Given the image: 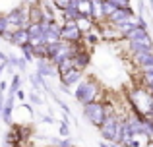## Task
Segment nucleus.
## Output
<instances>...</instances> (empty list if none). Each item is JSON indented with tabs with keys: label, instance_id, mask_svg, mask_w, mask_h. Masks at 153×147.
I'll return each mask as SVG.
<instances>
[{
	"label": "nucleus",
	"instance_id": "16",
	"mask_svg": "<svg viewBox=\"0 0 153 147\" xmlns=\"http://www.w3.org/2000/svg\"><path fill=\"white\" fill-rule=\"evenodd\" d=\"M23 2L31 8V6H39V4H41V0H23Z\"/></svg>",
	"mask_w": 153,
	"mask_h": 147
},
{
	"label": "nucleus",
	"instance_id": "2",
	"mask_svg": "<svg viewBox=\"0 0 153 147\" xmlns=\"http://www.w3.org/2000/svg\"><path fill=\"white\" fill-rule=\"evenodd\" d=\"M97 93H99L97 83H95L93 79H87V81H82L78 85V89H76V99L85 106V105H89V103L97 101Z\"/></svg>",
	"mask_w": 153,
	"mask_h": 147
},
{
	"label": "nucleus",
	"instance_id": "10",
	"mask_svg": "<svg viewBox=\"0 0 153 147\" xmlns=\"http://www.w3.org/2000/svg\"><path fill=\"white\" fill-rule=\"evenodd\" d=\"M101 35H103L105 39H108V41H118V39H122V37H124L122 31H120L118 27L114 25V23H112V27H105Z\"/></svg>",
	"mask_w": 153,
	"mask_h": 147
},
{
	"label": "nucleus",
	"instance_id": "5",
	"mask_svg": "<svg viewBox=\"0 0 153 147\" xmlns=\"http://www.w3.org/2000/svg\"><path fill=\"white\" fill-rule=\"evenodd\" d=\"M134 60L140 64V68L153 66V50H142V52H134Z\"/></svg>",
	"mask_w": 153,
	"mask_h": 147
},
{
	"label": "nucleus",
	"instance_id": "1",
	"mask_svg": "<svg viewBox=\"0 0 153 147\" xmlns=\"http://www.w3.org/2000/svg\"><path fill=\"white\" fill-rule=\"evenodd\" d=\"M83 112H85V116L89 118V122L93 126H101L105 124V120H107V114H108V106L105 105V103H99V101H93L89 103V105L83 106Z\"/></svg>",
	"mask_w": 153,
	"mask_h": 147
},
{
	"label": "nucleus",
	"instance_id": "3",
	"mask_svg": "<svg viewBox=\"0 0 153 147\" xmlns=\"http://www.w3.org/2000/svg\"><path fill=\"white\" fill-rule=\"evenodd\" d=\"M60 39L66 43H82L83 35L82 31L78 29V25H76L74 19H66V21L62 23V33H60Z\"/></svg>",
	"mask_w": 153,
	"mask_h": 147
},
{
	"label": "nucleus",
	"instance_id": "15",
	"mask_svg": "<svg viewBox=\"0 0 153 147\" xmlns=\"http://www.w3.org/2000/svg\"><path fill=\"white\" fill-rule=\"evenodd\" d=\"M70 2H72V0H54V4L60 8V10H66V8L70 6Z\"/></svg>",
	"mask_w": 153,
	"mask_h": 147
},
{
	"label": "nucleus",
	"instance_id": "17",
	"mask_svg": "<svg viewBox=\"0 0 153 147\" xmlns=\"http://www.w3.org/2000/svg\"><path fill=\"white\" fill-rule=\"evenodd\" d=\"M0 18H2V16H0Z\"/></svg>",
	"mask_w": 153,
	"mask_h": 147
},
{
	"label": "nucleus",
	"instance_id": "11",
	"mask_svg": "<svg viewBox=\"0 0 153 147\" xmlns=\"http://www.w3.org/2000/svg\"><path fill=\"white\" fill-rule=\"evenodd\" d=\"M43 8L41 6H31L29 8V21L31 23H41L43 21Z\"/></svg>",
	"mask_w": 153,
	"mask_h": 147
},
{
	"label": "nucleus",
	"instance_id": "6",
	"mask_svg": "<svg viewBox=\"0 0 153 147\" xmlns=\"http://www.w3.org/2000/svg\"><path fill=\"white\" fill-rule=\"evenodd\" d=\"M72 58H74V68H78V70H83L87 64H89V54H87V50L82 49V47L78 49V52H76Z\"/></svg>",
	"mask_w": 153,
	"mask_h": 147
},
{
	"label": "nucleus",
	"instance_id": "14",
	"mask_svg": "<svg viewBox=\"0 0 153 147\" xmlns=\"http://www.w3.org/2000/svg\"><path fill=\"white\" fill-rule=\"evenodd\" d=\"M108 2H111L112 6L120 8V10H128V8H130V0H108Z\"/></svg>",
	"mask_w": 153,
	"mask_h": 147
},
{
	"label": "nucleus",
	"instance_id": "12",
	"mask_svg": "<svg viewBox=\"0 0 153 147\" xmlns=\"http://www.w3.org/2000/svg\"><path fill=\"white\" fill-rule=\"evenodd\" d=\"M74 68V58H64V60H60L58 64H56V70H58V75L68 72V70Z\"/></svg>",
	"mask_w": 153,
	"mask_h": 147
},
{
	"label": "nucleus",
	"instance_id": "13",
	"mask_svg": "<svg viewBox=\"0 0 153 147\" xmlns=\"http://www.w3.org/2000/svg\"><path fill=\"white\" fill-rule=\"evenodd\" d=\"M22 50H23V54H25V60H35V50H33V47H31L29 43L23 45Z\"/></svg>",
	"mask_w": 153,
	"mask_h": 147
},
{
	"label": "nucleus",
	"instance_id": "7",
	"mask_svg": "<svg viewBox=\"0 0 153 147\" xmlns=\"http://www.w3.org/2000/svg\"><path fill=\"white\" fill-rule=\"evenodd\" d=\"M29 43V31L27 29H18L16 33H12V45L19 47L22 49L23 45H27Z\"/></svg>",
	"mask_w": 153,
	"mask_h": 147
},
{
	"label": "nucleus",
	"instance_id": "9",
	"mask_svg": "<svg viewBox=\"0 0 153 147\" xmlns=\"http://www.w3.org/2000/svg\"><path fill=\"white\" fill-rule=\"evenodd\" d=\"M76 25H78V29L82 31V35H87L89 31H93V19L91 18H83V16H79L78 19H76Z\"/></svg>",
	"mask_w": 153,
	"mask_h": 147
},
{
	"label": "nucleus",
	"instance_id": "8",
	"mask_svg": "<svg viewBox=\"0 0 153 147\" xmlns=\"http://www.w3.org/2000/svg\"><path fill=\"white\" fill-rule=\"evenodd\" d=\"M76 10L79 12V16L93 19V12H91V0H76Z\"/></svg>",
	"mask_w": 153,
	"mask_h": 147
},
{
	"label": "nucleus",
	"instance_id": "4",
	"mask_svg": "<svg viewBox=\"0 0 153 147\" xmlns=\"http://www.w3.org/2000/svg\"><path fill=\"white\" fill-rule=\"evenodd\" d=\"M79 79H82V70H78V68H72V70H68V72L60 74V81L66 87H72L74 83H78Z\"/></svg>",
	"mask_w": 153,
	"mask_h": 147
}]
</instances>
